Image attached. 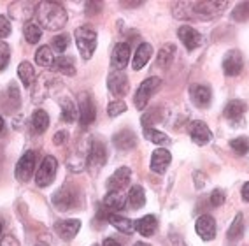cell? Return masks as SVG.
Masks as SVG:
<instances>
[{
	"mask_svg": "<svg viewBox=\"0 0 249 246\" xmlns=\"http://www.w3.org/2000/svg\"><path fill=\"white\" fill-rule=\"evenodd\" d=\"M34 16H36L39 27L46 28V30H62L67 23V11L63 9L62 4L58 2H40L36 5V11H34Z\"/></svg>",
	"mask_w": 249,
	"mask_h": 246,
	"instance_id": "1",
	"label": "cell"
},
{
	"mask_svg": "<svg viewBox=\"0 0 249 246\" xmlns=\"http://www.w3.org/2000/svg\"><path fill=\"white\" fill-rule=\"evenodd\" d=\"M53 206L56 208L58 211H72V209H77V208L83 206V199H81V192L79 188L74 187L71 183H65L63 187H60L56 192L53 193Z\"/></svg>",
	"mask_w": 249,
	"mask_h": 246,
	"instance_id": "2",
	"label": "cell"
},
{
	"mask_svg": "<svg viewBox=\"0 0 249 246\" xmlns=\"http://www.w3.org/2000/svg\"><path fill=\"white\" fill-rule=\"evenodd\" d=\"M74 37H76L77 48H79L83 58L89 60L93 57L95 49H97V32H95V28L89 27V25H83V27L76 28Z\"/></svg>",
	"mask_w": 249,
	"mask_h": 246,
	"instance_id": "3",
	"label": "cell"
},
{
	"mask_svg": "<svg viewBox=\"0 0 249 246\" xmlns=\"http://www.w3.org/2000/svg\"><path fill=\"white\" fill-rule=\"evenodd\" d=\"M58 170V160L51 155H46L40 167L36 172V183L39 188H46L54 181V176H56Z\"/></svg>",
	"mask_w": 249,
	"mask_h": 246,
	"instance_id": "4",
	"label": "cell"
},
{
	"mask_svg": "<svg viewBox=\"0 0 249 246\" xmlns=\"http://www.w3.org/2000/svg\"><path fill=\"white\" fill-rule=\"evenodd\" d=\"M161 85V79L160 77H147V79H144L142 83H141V86H139L137 94H135V98H134V104L135 108L139 109V111H142L144 108L147 106V102H149V98L153 97V94H155L156 90L160 88Z\"/></svg>",
	"mask_w": 249,
	"mask_h": 246,
	"instance_id": "5",
	"label": "cell"
},
{
	"mask_svg": "<svg viewBox=\"0 0 249 246\" xmlns=\"http://www.w3.org/2000/svg\"><path fill=\"white\" fill-rule=\"evenodd\" d=\"M228 7V2L221 0H205V2H195V18L198 19H214Z\"/></svg>",
	"mask_w": 249,
	"mask_h": 246,
	"instance_id": "6",
	"label": "cell"
},
{
	"mask_svg": "<svg viewBox=\"0 0 249 246\" xmlns=\"http://www.w3.org/2000/svg\"><path fill=\"white\" fill-rule=\"evenodd\" d=\"M89 148H91V143H88L86 139L79 141V143L74 146V150H72V155L67 158V166L71 167V170H74V172H79V170H83V167L88 166Z\"/></svg>",
	"mask_w": 249,
	"mask_h": 246,
	"instance_id": "7",
	"label": "cell"
},
{
	"mask_svg": "<svg viewBox=\"0 0 249 246\" xmlns=\"http://www.w3.org/2000/svg\"><path fill=\"white\" fill-rule=\"evenodd\" d=\"M107 162V150L102 141H91L89 148V157H88V169L91 174H97L102 170V167Z\"/></svg>",
	"mask_w": 249,
	"mask_h": 246,
	"instance_id": "8",
	"label": "cell"
},
{
	"mask_svg": "<svg viewBox=\"0 0 249 246\" xmlns=\"http://www.w3.org/2000/svg\"><path fill=\"white\" fill-rule=\"evenodd\" d=\"M36 164H37V155L36 151H27L19 158V162L16 164V178L21 183H28L30 178L36 172Z\"/></svg>",
	"mask_w": 249,
	"mask_h": 246,
	"instance_id": "9",
	"label": "cell"
},
{
	"mask_svg": "<svg viewBox=\"0 0 249 246\" xmlns=\"http://www.w3.org/2000/svg\"><path fill=\"white\" fill-rule=\"evenodd\" d=\"M97 118V109H95L93 98L88 92L81 94L79 97V121L81 127H89Z\"/></svg>",
	"mask_w": 249,
	"mask_h": 246,
	"instance_id": "10",
	"label": "cell"
},
{
	"mask_svg": "<svg viewBox=\"0 0 249 246\" xmlns=\"http://www.w3.org/2000/svg\"><path fill=\"white\" fill-rule=\"evenodd\" d=\"M107 86L116 97H124L130 90V81L123 71H112L107 77Z\"/></svg>",
	"mask_w": 249,
	"mask_h": 246,
	"instance_id": "11",
	"label": "cell"
},
{
	"mask_svg": "<svg viewBox=\"0 0 249 246\" xmlns=\"http://www.w3.org/2000/svg\"><path fill=\"white\" fill-rule=\"evenodd\" d=\"M242 69H244V58H242L240 51L230 49L225 55V58H223V71H225V74L227 76H239Z\"/></svg>",
	"mask_w": 249,
	"mask_h": 246,
	"instance_id": "12",
	"label": "cell"
},
{
	"mask_svg": "<svg viewBox=\"0 0 249 246\" xmlns=\"http://www.w3.org/2000/svg\"><path fill=\"white\" fill-rule=\"evenodd\" d=\"M130 179H132V170L128 167H120L107 179V188H109V192H123L130 185Z\"/></svg>",
	"mask_w": 249,
	"mask_h": 246,
	"instance_id": "13",
	"label": "cell"
},
{
	"mask_svg": "<svg viewBox=\"0 0 249 246\" xmlns=\"http://www.w3.org/2000/svg\"><path fill=\"white\" fill-rule=\"evenodd\" d=\"M190 135H192L193 143L198 144V146H205V144H209L213 141V132L200 120L190 123Z\"/></svg>",
	"mask_w": 249,
	"mask_h": 246,
	"instance_id": "14",
	"label": "cell"
},
{
	"mask_svg": "<svg viewBox=\"0 0 249 246\" xmlns=\"http://www.w3.org/2000/svg\"><path fill=\"white\" fill-rule=\"evenodd\" d=\"M81 228V222L76 218H69V220H60L54 224V230L60 237H62L63 241H71L74 237L77 236Z\"/></svg>",
	"mask_w": 249,
	"mask_h": 246,
	"instance_id": "15",
	"label": "cell"
},
{
	"mask_svg": "<svg viewBox=\"0 0 249 246\" xmlns=\"http://www.w3.org/2000/svg\"><path fill=\"white\" fill-rule=\"evenodd\" d=\"M195 230L204 241H213L216 237V222L211 215H202L196 220Z\"/></svg>",
	"mask_w": 249,
	"mask_h": 246,
	"instance_id": "16",
	"label": "cell"
},
{
	"mask_svg": "<svg viewBox=\"0 0 249 246\" xmlns=\"http://www.w3.org/2000/svg\"><path fill=\"white\" fill-rule=\"evenodd\" d=\"M178 37L181 39V42L184 44V48H186L188 51H193V49L198 48V46L202 44L200 32H196L195 28L188 27V25H184V27L179 28V30H178Z\"/></svg>",
	"mask_w": 249,
	"mask_h": 246,
	"instance_id": "17",
	"label": "cell"
},
{
	"mask_svg": "<svg viewBox=\"0 0 249 246\" xmlns=\"http://www.w3.org/2000/svg\"><path fill=\"white\" fill-rule=\"evenodd\" d=\"M130 62V44L128 42H120L112 51L111 65L114 71H123Z\"/></svg>",
	"mask_w": 249,
	"mask_h": 246,
	"instance_id": "18",
	"label": "cell"
},
{
	"mask_svg": "<svg viewBox=\"0 0 249 246\" xmlns=\"http://www.w3.org/2000/svg\"><path fill=\"white\" fill-rule=\"evenodd\" d=\"M170 162H172V155H170L169 150L158 148L151 155V170L156 174H163L167 167L170 166Z\"/></svg>",
	"mask_w": 249,
	"mask_h": 246,
	"instance_id": "19",
	"label": "cell"
},
{
	"mask_svg": "<svg viewBox=\"0 0 249 246\" xmlns=\"http://www.w3.org/2000/svg\"><path fill=\"white\" fill-rule=\"evenodd\" d=\"M190 95H192L193 104L198 108H207L213 100V92H211L209 86L205 85H193L190 88Z\"/></svg>",
	"mask_w": 249,
	"mask_h": 246,
	"instance_id": "20",
	"label": "cell"
},
{
	"mask_svg": "<svg viewBox=\"0 0 249 246\" xmlns=\"http://www.w3.org/2000/svg\"><path fill=\"white\" fill-rule=\"evenodd\" d=\"M112 143H114V146L118 148V150H123V151H126V150H132V148H135V144H137V135H135L134 130L123 129V130H120L118 134H114V137H112Z\"/></svg>",
	"mask_w": 249,
	"mask_h": 246,
	"instance_id": "21",
	"label": "cell"
},
{
	"mask_svg": "<svg viewBox=\"0 0 249 246\" xmlns=\"http://www.w3.org/2000/svg\"><path fill=\"white\" fill-rule=\"evenodd\" d=\"M126 202H128V195H124L123 192H107V195L104 197V208L109 213L124 209Z\"/></svg>",
	"mask_w": 249,
	"mask_h": 246,
	"instance_id": "22",
	"label": "cell"
},
{
	"mask_svg": "<svg viewBox=\"0 0 249 246\" xmlns=\"http://www.w3.org/2000/svg\"><path fill=\"white\" fill-rule=\"evenodd\" d=\"M153 57V46L149 42H142V44H139L137 51H135V57L132 60V67L134 71H141V69L149 62V58Z\"/></svg>",
	"mask_w": 249,
	"mask_h": 246,
	"instance_id": "23",
	"label": "cell"
},
{
	"mask_svg": "<svg viewBox=\"0 0 249 246\" xmlns=\"http://www.w3.org/2000/svg\"><path fill=\"white\" fill-rule=\"evenodd\" d=\"M107 222H109L116 230H120V232H123V234H132L135 230V224L132 220L126 218V216L116 215V213H109V215H107Z\"/></svg>",
	"mask_w": 249,
	"mask_h": 246,
	"instance_id": "24",
	"label": "cell"
},
{
	"mask_svg": "<svg viewBox=\"0 0 249 246\" xmlns=\"http://www.w3.org/2000/svg\"><path fill=\"white\" fill-rule=\"evenodd\" d=\"M156 228H158V220L153 215H146L135 222V230H139V234H142L144 237L153 236L156 232Z\"/></svg>",
	"mask_w": 249,
	"mask_h": 246,
	"instance_id": "25",
	"label": "cell"
},
{
	"mask_svg": "<svg viewBox=\"0 0 249 246\" xmlns=\"http://www.w3.org/2000/svg\"><path fill=\"white\" fill-rule=\"evenodd\" d=\"M53 71L60 72V74H65V76H74L76 74V62L72 57H56L53 62Z\"/></svg>",
	"mask_w": 249,
	"mask_h": 246,
	"instance_id": "26",
	"label": "cell"
},
{
	"mask_svg": "<svg viewBox=\"0 0 249 246\" xmlns=\"http://www.w3.org/2000/svg\"><path fill=\"white\" fill-rule=\"evenodd\" d=\"M176 18L181 19H196L195 18V2H176L172 7Z\"/></svg>",
	"mask_w": 249,
	"mask_h": 246,
	"instance_id": "27",
	"label": "cell"
},
{
	"mask_svg": "<svg viewBox=\"0 0 249 246\" xmlns=\"http://www.w3.org/2000/svg\"><path fill=\"white\" fill-rule=\"evenodd\" d=\"M49 127V116L44 109H37L34 114H32V129L37 134H44Z\"/></svg>",
	"mask_w": 249,
	"mask_h": 246,
	"instance_id": "28",
	"label": "cell"
},
{
	"mask_svg": "<svg viewBox=\"0 0 249 246\" xmlns=\"http://www.w3.org/2000/svg\"><path fill=\"white\" fill-rule=\"evenodd\" d=\"M34 11H36V7H32L27 2H18V4H13L9 7L11 18L14 19H25V18L28 19L34 14Z\"/></svg>",
	"mask_w": 249,
	"mask_h": 246,
	"instance_id": "29",
	"label": "cell"
},
{
	"mask_svg": "<svg viewBox=\"0 0 249 246\" xmlns=\"http://www.w3.org/2000/svg\"><path fill=\"white\" fill-rule=\"evenodd\" d=\"M174 57H176V46L165 44L163 48L160 49L158 57H156V63H158V67H161V69L170 67V63L174 62Z\"/></svg>",
	"mask_w": 249,
	"mask_h": 246,
	"instance_id": "30",
	"label": "cell"
},
{
	"mask_svg": "<svg viewBox=\"0 0 249 246\" xmlns=\"http://www.w3.org/2000/svg\"><path fill=\"white\" fill-rule=\"evenodd\" d=\"M246 109H248V106H246L242 100H233V102L228 104L227 109H225V116L231 121H239L240 118L244 116Z\"/></svg>",
	"mask_w": 249,
	"mask_h": 246,
	"instance_id": "31",
	"label": "cell"
},
{
	"mask_svg": "<svg viewBox=\"0 0 249 246\" xmlns=\"http://www.w3.org/2000/svg\"><path fill=\"white\" fill-rule=\"evenodd\" d=\"M60 108H62V120L65 121V123L76 121L79 111L76 109V104L72 102L71 98H62V100H60Z\"/></svg>",
	"mask_w": 249,
	"mask_h": 246,
	"instance_id": "32",
	"label": "cell"
},
{
	"mask_svg": "<svg viewBox=\"0 0 249 246\" xmlns=\"http://www.w3.org/2000/svg\"><path fill=\"white\" fill-rule=\"evenodd\" d=\"M128 202L134 209H139V208H142L146 204V192H144V188L141 185H134V187L130 188Z\"/></svg>",
	"mask_w": 249,
	"mask_h": 246,
	"instance_id": "33",
	"label": "cell"
},
{
	"mask_svg": "<svg viewBox=\"0 0 249 246\" xmlns=\"http://www.w3.org/2000/svg\"><path fill=\"white\" fill-rule=\"evenodd\" d=\"M18 76L25 86H32L36 81V71L30 62H21L18 65Z\"/></svg>",
	"mask_w": 249,
	"mask_h": 246,
	"instance_id": "34",
	"label": "cell"
},
{
	"mask_svg": "<svg viewBox=\"0 0 249 246\" xmlns=\"http://www.w3.org/2000/svg\"><path fill=\"white\" fill-rule=\"evenodd\" d=\"M36 62H37V65H40V67H49V65H53V62H54L53 49L49 48V46H40V48L36 51Z\"/></svg>",
	"mask_w": 249,
	"mask_h": 246,
	"instance_id": "35",
	"label": "cell"
},
{
	"mask_svg": "<svg viewBox=\"0 0 249 246\" xmlns=\"http://www.w3.org/2000/svg\"><path fill=\"white\" fill-rule=\"evenodd\" d=\"M242 232H244V218H242V215H237L235 220L231 222L230 228H228V239H230V241L240 239Z\"/></svg>",
	"mask_w": 249,
	"mask_h": 246,
	"instance_id": "36",
	"label": "cell"
},
{
	"mask_svg": "<svg viewBox=\"0 0 249 246\" xmlns=\"http://www.w3.org/2000/svg\"><path fill=\"white\" fill-rule=\"evenodd\" d=\"M23 34H25L27 42H30V44H37V42L40 40V37H42V30H40V27L36 25V23H28V25H25Z\"/></svg>",
	"mask_w": 249,
	"mask_h": 246,
	"instance_id": "37",
	"label": "cell"
},
{
	"mask_svg": "<svg viewBox=\"0 0 249 246\" xmlns=\"http://www.w3.org/2000/svg\"><path fill=\"white\" fill-rule=\"evenodd\" d=\"M144 137L155 144H169L170 143L169 135L160 132V130H156V129H144Z\"/></svg>",
	"mask_w": 249,
	"mask_h": 246,
	"instance_id": "38",
	"label": "cell"
},
{
	"mask_svg": "<svg viewBox=\"0 0 249 246\" xmlns=\"http://www.w3.org/2000/svg\"><path fill=\"white\" fill-rule=\"evenodd\" d=\"M69 44H71V37H69L67 34H58V36H54L53 40H51V48H53L54 51H58V53H63V51L69 48Z\"/></svg>",
	"mask_w": 249,
	"mask_h": 246,
	"instance_id": "39",
	"label": "cell"
},
{
	"mask_svg": "<svg viewBox=\"0 0 249 246\" xmlns=\"http://www.w3.org/2000/svg\"><path fill=\"white\" fill-rule=\"evenodd\" d=\"M230 148L237 153V155H239V157L246 155V153L249 151V141H248V137L231 139V141H230Z\"/></svg>",
	"mask_w": 249,
	"mask_h": 246,
	"instance_id": "40",
	"label": "cell"
},
{
	"mask_svg": "<svg viewBox=\"0 0 249 246\" xmlns=\"http://www.w3.org/2000/svg\"><path fill=\"white\" fill-rule=\"evenodd\" d=\"M161 108H155L151 109L149 113H146L142 116V125L146 127V129H153V125H155L156 121L161 120Z\"/></svg>",
	"mask_w": 249,
	"mask_h": 246,
	"instance_id": "41",
	"label": "cell"
},
{
	"mask_svg": "<svg viewBox=\"0 0 249 246\" xmlns=\"http://www.w3.org/2000/svg\"><path fill=\"white\" fill-rule=\"evenodd\" d=\"M5 97H7V102L11 104L9 108H13V111L19 108V90L14 83L9 85V88H7V92H5Z\"/></svg>",
	"mask_w": 249,
	"mask_h": 246,
	"instance_id": "42",
	"label": "cell"
},
{
	"mask_svg": "<svg viewBox=\"0 0 249 246\" xmlns=\"http://www.w3.org/2000/svg\"><path fill=\"white\" fill-rule=\"evenodd\" d=\"M231 18L235 19V21H246V19H249V2L237 4V7L231 13Z\"/></svg>",
	"mask_w": 249,
	"mask_h": 246,
	"instance_id": "43",
	"label": "cell"
},
{
	"mask_svg": "<svg viewBox=\"0 0 249 246\" xmlns=\"http://www.w3.org/2000/svg\"><path fill=\"white\" fill-rule=\"evenodd\" d=\"M126 111V104L123 102V100H112L109 106H107V114L111 118H116V116H120L121 113H124Z\"/></svg>",
	"mask_w": 249,
	"mask_h": 246,
	"instance_id": "44",
	"label": "cell"
},
{
	"mask_svg": "<svg viewBox=\"0 0 249 246\" xmlns=\"http://www.w3.org/2000/svg\"><path fill=\"white\" fill-rule=\"evenodd\" d=\"M11 60V48L7 42L0 40V71H4L7 67V63Z\"/></svg>",
	"mask_w": 249,
	"mask_h": 246,
	"instance_id": "45",
	"label": "cell"
},
{
	"mask_svg": "<svg viewBox=\"0 0 249 246\" xmlns=\"http://www.w3.org/2000/svg\"><path fill=\"white\" fill-rule=\"evenodd\" d=\"M209 202L213 204L214 208H219L225 202V192L223 190H219V188H216V190H213L209 195Z\"/></svg>",
	"mask_w": 249,
	"mask_h": 246,
	"instance_id": "46",
	"label": "cell"
},
{
	"mask_svg": "<svg viewBox=\"0 0 249 246\" xmlns=\"http://www.w3.org/2000/svg\"><path fill=\"white\" fill-rule=\"evenodd\" d=\"M11 36V21L5 18L4 14H0V39Z\"/></svg>",
	"mask_w": 249,
	"mask_h": 246,
	"instance_id": "47",
	"label": "cell"
},
{
	"mask_svg": "<svg viewBox=\"0 0 249 246\" xmlns=\"http://www.w3.org/2000/svg\"><path fill=\"white\" fill-rule=\"evenodd\" d=\"M0 246H21V245H19V241L13 234H5V236L0 237Z\"/></svg>",
	"mask_w": 249,
	"mask_h": 246,
	"instance_id": "48",
	"label": "cell"
},
{
	"mask_svg": "<svg viewBox=\"0 0 249 246\" xmlns=\"http://www.w3.org/2000/svg\"><path fill=\"white\" fill-rule=\"evenodd\" d=\"M69 139V132L67 130H60V132H56L53 137V143L56 144V146H60V144H63L65 141Z\"/></svg>",
	"mask_w": 249,
	"mask_h": 246,
	"instance_id": "49",
	"label": "cell"
},
{
	"mask_svg": "<svg viewBox=\"0 0 249 246\" xmlns=\"http://www.w3.org/2000/svg\"><path fill=\"white\" fill-rule=\"evenodd\" d=\"M100 9H102V4H100V2H88V4H86V14H88V16L97 14Z\"/></svg>",
	"mask_w": 249,
	"mask_h": 246,
	"instance_id": "50",
	"label": "cell"
},
{
	"mask_svg": "<svg viewBox=\"0 0 249 246\" xmlns=\"http://www.w3.org/2000/svg\"><path fill=\"white\" fill-rule=\"evenodd\" d=\"M195 178H196V181H195V183H196V188H202V187H204V183H205V176L202 174V172H195V174H193V179H195Z\"/></svg>",
	"mask_w": 249,
	"mask_h": 246,
	"instance_id": "51",
	"label": "cell"
},
{
	"mask_svg": "<svg viewBox=\"0 0 249 246\" xmlns=\"http://www.w3.org/2000/svg\"><path fill=\"white\" fill-rule=\"evenodd\" d=\"M102 246H121V243L118 239H114V237H107Z\"/></svg>",
	"mask_w": 249,
	"mask_h": 246,
	"instance_id": "52",
	"label": "cell"
},
{
	"mask_svg": "<svg viewBox=\"0 0 249 246\" xmlns=\"http://www.w3.org/2000/svg\"><path fill=\"white\" fill-rule=\"evenodd\" d=\"M242 199H244L246 202H249V183H244V187H242Z\"/></svg>",
	"mask_w": 249,
	"mask_h": 246,
	"instance_id": "53",
	"label": "cell"
},
{
	"mask_svg": "<svg viewBox=\"0 0 249 246\" xmlns=\"http://www.w3.org/2000/svg\"><path fill=\"white\" fill-rule=\"evenodd\" d=\"M4 127H5L4 116H2V114H0V134H2V130H4Z\"/></svg>",
	"mask_w": 249,
	"mask_h": 246,
	"instance_id": "54",
	"label": "cell"
},
{
	"mask_svg": "<svg viewBox=\"0 0 249 246\" xmlns=\"http://www.w3.org/2000/svg\"><path fill=\"white\" fill-rule=\"evenodd\" d=\"M2 230H4V218L0 216V236H2Z\"/></svg>",
	"mask_w": 249,
	"mask_h": 246,
	"instance_id": "55",
	"label": "cell"
},
{
	"mask_svg": "<svg viewBox=\"0 0 249 246\" xmlns=\"http://www.w3.org/2000/svg\"><path fill=\"white\" fill-rule=\"evenodd\" d=\"M134 246H151V245H147V243H142V241H139V243H135Z\"/></svg>",
	"mask_w": 249,
	"mask_h": 246,
	"instance_id": "56",
	"label": "cell"
},
{
	"mask_svg": "<svg viewBox=\"0 0 249 246\" xmlns=\"http://www.w3.org/2000/svg\"><path fill=\"white\" fill-rule=\"evenodd\" d=\"M36 246H46V245H36Z\"/></svg>",
	"mask_w": 249,
	"mask_h": 246,
	"instance_id": "57",
	"label": "cell"
},
{
	"mask_svg": "<svg viewBox=\"0 0 249 246\" xmlns=\"http://www.w3.org/2000/svg\"><path fill=\"white\" fill-rule=\"evenodd\" d=\"M91 246H98V245H91Z\"/></svg>",
	"mask_w": 249,
	"mask_h": 246,
	"instance_id": "58",
	"label": "cell"
}]
</instances>
